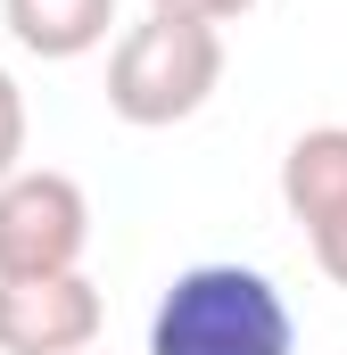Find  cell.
<instances>
[{
    "instance_id": "obj_4",
    "label": "cell",
    "mask_w": 347,
    "mask_h": 355,
    "mask_svg": "<svg viewBox=\"0 0 347 355\" xmlns=\"http://www.w3.org/2000/svg\"><path fill=\"white\" fill-rule=\"evenodd\" d=\"M108 322L91 272H42V281H0V355H83Z\"/></svg>"
},
{
    "instance_id": "obj_6",
    "label": "cell",
    "mask_w": 347,
    "mask_h": 355,
    "mask_svg": "<svg viewBox=\"0 0 347 355\" xmlns=\"http://www.w3.org/2000/svg\"><path fill=\"white\" fill-rule=\"evenodd\" d=\"M0 17H8V33L33 50V58H83L108 42V25H116V0H0Z\"/></svg>"
},
{
    "instance_id": "obj_3",
    "label": "cell",
    "mask_w": 347,
    "mask_h": 355,
    "mask_svg": "<svg viewBox=\"0 0 347 355\" xmlns=\"http://www.w3.org/2000/svg\"><path fill=\"white\" fill-rule=\"evenodd\" d=\"M91 248V198L58 166H17L0 182V281L75 272Z\"/></svg>"
},
{
    "instance_id": "obj_8",
    "label": "cell",
    "mask_w": 347,
    "mask_h": 355,
    "mask_svg": "<svg viewBox=\"0 0 347 355\" xmlns=\"http://www.w3.org/2000/svg\"><path fill=\"white\" fill-rule=\"evenodd\" d=\"M306 240H314V265H323V272H331V281L347 289V207L331 215V223H314Z\"/></svg>"
},
{
    "instance_id": "obj_2",
    "label": "cell",
    "mask_w": 347,
    "mask_h": 355,
    "mask_svg": "<svg viewBox=\"0 0 347 355\" xmlns=\"http://www.w3.org/2000/svg\"><path fill=\"white\" fill-rule=\"evenodd\" d=\"M215 83H223V25H198V17L149 8L108 50V107L133 132H166L182 116H198Z\"/></svg>"
},
{
    "instance_id": "obj_5",
    "label": "cell",
    "mask_w": 347,
    "mask_h": 355,
    "mask_svg": "<svg viewBox=\"0 0 347 355\" xmlns=\"http://www.w3.org/2000/svg\"><path fill=\"white\" fill-rule=\"evenodd\" d=\"M281 207L306 232L347 207V124H314V132L289 141V157H281Z\"/></svg>"
},
{
    "instance_id": "obj_1",
    "label": "cell",
    "mask_w": 347,
    "mask_h": 355,
    "mask_svg": "<svg viewBox=\"0 0 347 355\" xmlns=\"http://www.w3.org/2000/svg\"><path fill=\"white\" fill-rule=\"evenodd\" d=\"M149 355H298V314L257 265H190L149 314Z\"/></svg>"
},
{
    "instance_id": "obj_9",
    "label": "cell",
    "mask_w": 347,
    "mask_h": 355,
    "mask_svg": "<svg viewBox=\"0 0 347 355\" xmlns=\"http://www.w3.org/2000/svg\"><path fill=\"white\" fill-rule=\"evenodd\" d=\"M149 8H166V17H198V25H232V17H248L257 0H149Z\"/></svg>"
},
{
    "instance_id": "obj_7",
    "label": "cell",
    "mask_w": 347,
    "mask_h": 355,
    "mask_svg": "<svg viewBox=\"0 0 347 355\" xmlns=\"http://www.w3.org/2000/svg\"><path fill=\"white\" fill-rule=\"evenodd\" d=\"M25 166V91H17V75L0 67V182Z\"/></svg>"
}]
</instances>
